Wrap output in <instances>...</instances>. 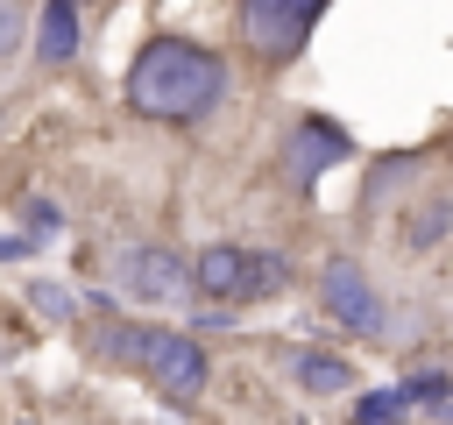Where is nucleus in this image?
Segmentation results:
<instances>
[{"instance_id": "1a4fd4ad", "label": "nucleus", "mask_w": 453, "mask_h": 425, "mask_svg": "<svg viewBox=\"0 0 453 425\" xmlns=\"http://www.w3.org/2000/svg\"><path fill=\"white\" fill-rule=\"evenodd\" d=\"M283 375H290L304 397H340V390H354L347 354H326V347H283Z\"/></svg>"}, {"instance_id": "f8f14e48", "label": "nucleus", "mask_w": 453, "mask_h": 425, "mask_svg": "<svg viewBox=\"0 0 453 425\" xmlns=\"http://www.w3.org/2000/svg\"><path fill=\"white\" fill-rule=\"evenodd\" d=\"M446 227H453V198H432V205H418V212L403 220V248H439Z\"/></svg>"}, {"instance_id": "6e6552de", "label": "nucleus", "mask_w": 453, "mask_h": 425, "mask_svg": "<svg viewBox=\"0 0 453 425\" xmlns=\"http://www.w3.org/2000/svg\"><path fill=\"white\" fill-rule=\"evenodd\" d=\"M85 50V0H35V42L28 57L42 71H71Z\"/></svg>"}, {"instance_id": "0eeeda50", "label": "nucleus", "mask_w": 453, "mask_h": 425, "mask_svg": "<svg viewBox=\"0 0 453 425\" xmlns=\"http://www.w3.org/2000/svg\"><path fill=\"white\" fill-rule=\"evenodd\" d=\"M248 283H255V248H248V241H205V248L191 255V298L248 305Z\"/></svg>"}, {"instance_id": "f03ea898", "label": "nucleus", "mask_w": 453, "mask_h": 425, "mask_svg": "<svg viewBox=\"0 0 453 425\" xmlns=\"http://www.w3.org/2000/svg\"><path fill=\"white\" fill-rule=\"evenodd\" d=\"M326 7L333 0H234V35L262 57V64H297L304 57V42H311V28L326 21Z\"/></svg>"}, {"instance_id": "20e7f679", "label": "nucleus", "mask_w": 453, "mask_h": 425, "mask_svg": "<svg viewBox=\"0 0 453 425\" xmlns=\"http://www.w3.org/2000/svg\"><path fill=\"white\" fill-rule=\"evenodd\" d=\"M319 298H326V319H333L340 333H354V340H375V333L389 326V305H382L375 276H368L354 255H326V262H319Z\"/></svg>"}, {"instance_id": "7ed1b4c3", "label": "nucleus", "mask_w": 453, "mask_h": 425, "mask_svg": "<svg viewBox=\"0 0 453 425\" xmlns=\"http://www.w3.org/2000/svg\"><path fill=\"white\" fill-rule=\"evenodd\" d=\"M134 368L149 375V390H156L163 404H198L205 382H212V354H205V340L184 333V326H149Z\"/></svg>"}, {"instance_id": "dca6fc26", "label": "nucleus", "mask_w": 453, "mask_h": 425, "mask_svg": "<svg viewBox=\"0 0 453 425\" xmlns=\"http://www.w3.org/2000/svg\"><path fill=\"white\" fill-rule=\"evenodd\" d=\"M21 227H28L35 241H50V234L64 227V212H57V198H21Z\"/></svg>"}, {"instance_id": "39448f33", "label": "nucleus", "mask_w": 453, "mask_h": 425, "mask_svg": "<svg viewBox=\"0 0 453 425\" xmlns=\"http://www.w3.org/2000/svg\"><path fill=\"white\" fill-rule=\"evenodd\" d=\"M113 298L134 305H191V262L170 255L163 241H134L113 255Z\"/></svg>"}, {"instance_id": "2eb2a0df", "label": "nucleus", "mask_w": 453, "mask_h": 425, "mask_svg": "<svg viewBox=\"0 0 453 425\" xmlns=\"http://www.w3.org/2000/svg\"><path fill=\"white\" fill-rule=\"evenodd\" d=\"M28 305H35V319H50V326H78V298H71L64 283H50V276L28 283Z\"/></svg>"}, {"instance_id": "4468645a", "label": "nucleus", "mask_w": 453, "mask_h": 425, "mask_svg": "<svg viewBox=\"0 0 453 425\" xmlns=\"http://www.w3.org/2000/svg\"><path fill=\"white\" fill-rule=\"evenodd\" d=\"M28 42H35V7L28 0H0V64L21 57Z\"/></svg>"}, {"instance_id": "ddd939ff", "label": "nucleus", "mask_w": 453, "mask_h": 425, "mask_svg": "<svg viewBox=\"0 0 453 425\" xmlns=\"http://www.w3.org/2000/svg\"><path fill=\"white\" fill-rule=\"evenodd\" d=\"M403 397H411V411H439V418H446L453 375H446V368H418V375H403Z\"/></svg>"}, {"instance_id": "f3484780", "label": "nucleus", "mask_w": 453, "mask_h": 425, "mask_svg": "<svg viewBox=\"0 0 453 425\" xmlns=\"http://www.w3.org/2000/svg\"><path fill=\"white\" fill-rule=\"evenodd\" d=\"M35 248H42V241H35L28 227H21V234H0V262H28Z\"/></svg>"}, {"instance_id": "9b49d317", "label": "nucleus", "mask_w": 453, "mask_h": 425, "mask_svg": "<svg viewBox=\"0 0 453 425\" xmlns=\"http://www.w3.org/2000/svg\"><path fill=\"white\" fill-rule=\"evenodd\" d=\"M411 170H418V156H382V163L368 170V184H361V220H368V212H382V205H389V191H396Z\"/></svg>"}, {"instance_id": "6ab92c4d", "label": "nucleus", "mask_w": 453, "mask_h": 425, "mask_svg": "<svg viewBox=\"0 0 453 425\" xmlns=\"http://www.w3.org/2000/svg\"><path fill=\"white\" fill-rule=\"evenodd\" d=\"M446 418H453V404H446Z\"/></svg>"}, {"instance_id": "f257e3e1", "label": "nucleus", "mask_w": 453, "mask_h": 425, "mask_svg": "<svg viewBox=\"0 0 453 425\" xmlns=\"http://www.w3.org/2000/svg\"><path fill=\"white\" fill-rule=\"evenodd\" d=\"M226 50H212L205 35H184V28H156L134 42L127 71H120V99L127 113L156 120V128H198L219 113L226 99Z\"/></svg>"}, {"instance_id": "a211bd4d", "label": "nucleus", "mask_w": 453, "mask_h": 425, "mask_svg": "<svg viewBox=\"0 0 453 425\" xmlns=\"http://www.w3.org/2000/svg\"><path fill=\"white\" fill-rule=\"evenodd\" d=\"M283 425H304V418H283Z\"/></svg>"}, {"instance_id": "9d476101", "label": "nucleus", "mask_w": 453, "mask_h": 425, "mask_svg": "<svg viewBox=\"0 0 453 425\" xmlns=\"http://www.w3.org/2000/svg\"><path fill=\"white\" fill-rule=\"evenodd\" d=\"M403 418H411L403 382H389V390H361V397H354V411H347V425H403Z\"/></svg>"}, {"instance_id": "423d86ee", "label": "nucleus", "mask_w": 453, "mask_h": 425, "mask_svg": "<svg viewBox=\"0 0 453 425\" xmlns=\"http://www.w3.org/2000/svg\"><path fill=\"white\" fill-rule=\"evenodd\" d=\"M354 156V135L333 120V113H297L290 128H283V177L297 184V191H311L326 170H340Z\"/></svg>"}]
</instances>
